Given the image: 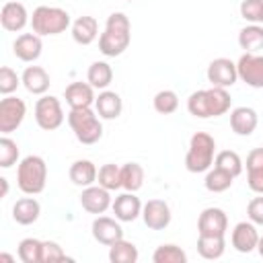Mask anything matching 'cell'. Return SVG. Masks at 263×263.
<instances>
[{
  "label": "cell",
  "mask_w": 263,
  "mask_h": 263,
  "mask_svg": "<svg viewBox=\"0 0 263 263\" xmlns=\"http://www.w3.org/2000/svg\"><path fill=\"white\" fill-rule=\"evenodd\" d=\"M232 99L228 88L222 86H210L203 90H195L187 99V111L197 119H210L220 117L230 111Z\"/></svg>",
  "instance_id": "cell-1"
},
{
  "label": "cell",
  "mask_w": 263,
  "mask_h": 263,
  "mask_svg": "<svg viewBox=\"0 0 263 263\" xmlns=\"http://www.w3.org/2000/svg\"><path fill=\"white\" fill-rule=\"evenodd\" d=\"M132 41V23L123 12H111L105 23V31L99 37V49L107 58L121 55Z\"/></svg>",
  "instance_id": "cell-2"
},
{
  "label": "cell",
  "mask_w": 263,
  "mask_h": 263,
  "mask_svg": "<svg viewBox=\"0 0 263 263\" xmlns=\"http://www.w3.org/2000/svg\"><path fill=\"white\" fill-rule=\"evenodd\" d=\"M47 183V164L41 156L29 154L18 162L16 185L25 195H37L45 189Z\"/></svg>",
  "instance_id": "cell-3"
},
{
  "label": "cell",
  "mask_w": 263,
  "mask_h": 263,
  "mask_svg": "<svg viewBox=\"0 0 263 263\" xmlns=\"http://www.w3.org/2000/svg\"><path fill=\"white\" fill-rule=\"evenodd\" d=\"M216 158V140L205 132H195L185 154V168L189 173H208Z\"/></svg>",
  "instance_id": "cell-4"
},
{
  "label": "cell",
  "mask_w": 263,
  "mask_h": 263,
  "mask_svg": "<svg viewBox=\"0 0 263 263\" xmlns=\"http://www.w3.org/2000/svg\"><path fill=\"white\" fill-rule=\"evenodd\" d=\"M68 125L74 132L76 140L84 146L97 144L103 136V123L97 111H92L90 107H82V109H70L68 113Z\"/></svg>",
  "instance_id": "cell-5"
},
{
  "label": "cell",
  "mask_w": 263,
  "mask_h": 263,
  "mask_svg": "<svg viewBox=\"0 0 263 263\" xmlns=\"http://www.w3.org/2000/svg\"><path fill=\"white\" fill-rule=\"evenodd\" d=\"M68 27H72L70 14L60 6H37L31 14V29L41 37L60 35Z\"/></svg>",
  "instance_id": "cell-6"
},
{
  "label": "cell",
  "mask_w": 263,
  "mask_h": 263,
  "mask_svg": "<svg viewBox=\"0 0 263 263\" xmlns=\"http://www.w3.org/2000/svg\"><path fill=\"white\" fill-rule=\"evenodd\" d=\"M35 121L41 129L53 132L64 123V109L58 97L51 95H41L35 103Z\"/></svg>",
  "instance_id": "cell-7"
},
{
  "label": "cell",
  "mask_w": 263,
  "mask_h": 263,
  "mask_svg": "<svg viewBox=\"0 0 263 263\" xmlns=\"http://www.w3.org/2000/svg\"><path fill=\"white\" fill-rule=\"evenodd\" d=\"M25 115H27V105H25V101L18 99V97L6 95V97L0 101V132L8 136L10 132H14V129L23 123Z\"/></svg>",
  "instance_id": "cell-8"
},
{
  "label": "cell",
  "mask_w": 263,
  "mask_h": 263,
  "mask_svg": "<svg viewBox=\"0 0 263 263\" xmlns=\"http://www.w3.org/2000/svg\"><path fill=\"white\" fill-rule=\"evenodd\" d=\"M205 76H208V82L212 86L230 88L238 80V70H236V64L230 58H216V60L210 62Z\"/></svg>",
  "instance_id": "cell-9"
},
{
  "label": "cell",
  "mask_w": 263,
  "mask_h": 263,
  "mask_svg": "<svg viewBox=\"0 0 263 263\" xmlns=\"http://www.w3.org/2000/svg\"><path fill=\"white\" fill-rule=\"evenodd\" d=\"M238 78L251 88H263V55L245 51L236 62Z\"/></svg>",
  "instance_id": "cell-10"
},
{
  "label": "cell",
  "mask_w": 263,
  "mask_h": 263,
  "mask_svg": "<svg viewBox=\"0 0 263 263\" xmlns=\"http://www.w3.org/2000/svg\"><path fill=\"white\" fill-rule=\"evenodd\" d=\"M80 205L82 210H86L88 214H105L111 205H113V197H111V191L101 187V185H88V187H82V193H80Z\"/></svg>",
  "instance_id": "cell-11"
},
{
  "label": "cell",
  "mask_w": 263,
  "mask_h": 263,
  "mask_svg": "<svg viewBox=\"0 0 263 263\" xmlns=\"http://www.w3.org/2000/svg\"><path fill=\"white\" fill-rule=\"evenodd\" d=\"M142 220L150 230H164L171 220V205L164 199H148L142 208Z\"/></svg>",
  "instance_id": "cell-12"
},
{
  "label": "cell",
  "mask_w": 263,
  "mask_h": 263,
  "mask_svg": "<svg viewBox=\"0 0 263 263\" xmlns=\"http://www.w3.org/2000/svg\"><path fill=\"white\" fill-rule=\"evenodd\" d=\"M92 238L105 247H111L113 242L123 238V228L119 224L117 218H109V216H97L92 220Z\"/></svg>",
  "instance_id": "cell-13"
},
{
  "label": "cell",
  "mask_w": 263,
  "mask_h": 263,
  "mask_svg": "<svg viewBox=\"0 0 263 263\" xmlns=\"http://www.w3.org/2000/svg\"><path fill=\"white\" fill-rule=\"evenodd\" d=\"M228 230V216L222 208H205L197 218L199 234H218L224 236Z\"/></svg>",
  "instance_id": "cell-14"
},
{
  "label": "cell",
  "mask_w": 263,
  "mask_h": 263,
  "mask_svg": "<svg viewBox=\"0 0 263 263\" xmlns=\"http://www.w3.org/2000/svg\"><path fill=\"white\" fill-rule=\"evenodd\" d=\"M230 242L232 247L238 251V253H253L259 245V232H257V224H253L251 220L249 222H238L234 228H232V234H230Z\"/></svg>",
  "instance_id": "cell-15"
},
{
  "label": "cell",
  "mask_w": 263,
  "mask_h": 263,
  "mask_svg": "<svg viewBox=\"0 0 263 263\" xmlns=\"http://www.w3.org/2000/svg\"><path fill=\"white\" fill-rule=\"evenodd\" d=\"M27 23H31V18H29V12H27L23 2H6L2 6L0 25H2L4 31H10V33L23 31L27 27Z\"/></svg>",
  "instance_id": "cell-16"
},
{
  "label": "cell",
  "mask_w": 263,
  "mask_h": 263,
  "mask_svg": "<svg viewBox=\"0 0 263 263\" xmlns=\"http://www.w3.org/2000/svg\"><path fill=\"white\" fill-rule=\"evenodd\" d=\"M142 201L134 191H125L113 199V214L119 222H134L138 216H142Z\"/></svg>",
  "instance_id": "cell-17"
},
{
  "label": "cell",
  "mask_w": 263,
  "mask_h": 263,
  "mask_svg": "<svg viewBox=\"0 0 263 263\" xmlns=\"http://www.w3.org/2000/svg\"><path fill=\"white\" fill-rule=\"evenodd\" d=\"M43 43H41V35L37 33H21L14 43H12V53L21 60V62H35L41 55Z\"/></svg>",
  "instance_id": "cell-18"
},
{
  "label": "cell",
  "mask_w": 263,
  "mask_h": 263,
  "mask_svg": "<svg viewBox=\"0 0 263 263\" xmlns=\"http://www.w3.org/2000/svg\"><path fill=\"white\" fill-rule=\"evenodd\" d=\"M64 99L70 109H82L95 105V86L88 82H70L64 90Z\"/></svg>",
  "instance_id": "cell-19"
},
{
  "label": "cell",
  "mask_w": 263,
  "mask_h": 263,
  "mask_svg": "<svg viewBox=\"0 0 263 263\" xmlns=\"http://www.w3.org/2000/svg\"><path fill=\"white\" fill-rule=\"evenodd\" d=\"M259 117L251 107H234L230 111V127L236 136H251L257 129Z\"/></svg>",
  "instance_id": "cell-20"
},
{
  "label": "cell",
  "mask_w": 263,
  "mask_h": 263,
  "mask_svg": "<svg viewBox=\"0 0 263 263\" xmlns=\"http://www.w3.org/2000/svg\"><path fill=\"white\" fill-rule=\"evenodd\" d=\"M95 111L101 119H117L123 111V101L115 90H101L95 99Z\"/></svg>",
  "instance_id": "cell-21"
},
{
  "label": "cell",
  "mask_w": 263,
  "mask_h": 263,
  "mask_svg": "<svg viewBox=\"0 0 263 263\" xmlns=\"http://www.w3.org/2000/svg\"><path fill=\"white\" fill-rule=\"evenodd\" d=\"M21 78H23V86H25L31 95H39V97L45 95V92L49 90V84H51L49 74H47L45 68H41V66H27Z\"/></svg>",
  "instance_id": "cell-22"
},
{
  "label": "cell",
  "mask_w": 263,
  "mask_h": 263,
  "mask_svg": "<svg viewBox=\"0 0 263 263\" xmlns=\"http://www.w3.org/2000/svg\"><path fill=\"white\" fill-rule=\"evenodd\" d=\"M39 216H41V205L35 197H21L12 205V220L21 226L35 224L39 220Z\"/></svg>",
  "instance_id": "cell-23"
},
{
  "label": "cell",
  "mask_w": 263,
  "mask_h": 263,
  "mask_svg": "<svg viewBox=\"0 0 263 263\" xmlns=\"http://www.w3.org/2000/svg\"><path fill=\"white\" fill-rule=\"evenodd\" d=\"M70 29H72V39L78 45H90L99 37V23L95 16H88V14L78 16Z\"/></svg>",
  "instance_id": "cell-24"
},
{
  "label": "cell",
  "mask_w": 263,
  "mask_h": 263,
  "mask_svg": "<svg viewBox=\"0 0 263 263\" xmlns=\"http://www.w3.org/2000/svg\"><path fill=\"white\" fill-rule=\"evenodd\" d=\"M68 175H70V181H72L74 185H78V187H88V185H95V183H97L99 171H97V166H95L92 160L80 158V160H74V162H72Z\"/></svg>",
  "instance_id": "cell-25"
},
{
  "label": "cell",
  "mask_w": 263,
  "mask_h": 263,
  "mask_svg": "<svg viewBox=\"0 0 263 263\" xmlns=\"http://www.w3.org/2000/svg\"><path fill=\"white\" fill-rule=\"evenodd\" d=\"M238 45L240 49L249 53H257L263 49V25L261 23H251L238 31Z\"/></svg>",
  "instance_id": "cell-26"
},
{
  "label": "cell",
  "mask_w": 263,
  "mask_h": 263,
  "mask_svg": "<svg viewBox=\"0 0 263 263\" xmlns=\"http://www.w3.org/2000/svg\"><path fill=\"white\" fill-rule=\"evenodd\" d=\"M226 251V240L224 236H218V234H199L197 238V253L203 257V259H220Z\"/></svg>",
  "instance_id": "cell-27"
},
{
  "label": "cell",
  "mask_w": 263,
  "mask_h": 263,
  "mask_svg": "<svg viewBox=\"0 0 263 263\" xmlns=\"http://www.w3.org/2000/svg\"><path fill=\"white\" fill-rule=\"evenodd\" d=\"M86 82L99 90H105L113 82V68L107 62H92L86 72Z\"/></svg>",
  "instance_id": "cell-28"
},
{
  "label": "cell",
  "mask_w": 263,
  "mask_h": 263,
  "mask_svg": "<svg viewBox=\"0 0 263 263\" xmlns=\"http://www.w3.org/2000/svg\"><path fill=\"white\" fill-rule=\"evenodd\" d=\"M144 168L138 162H125L121 166V189L125 191H140L144 185Z\"/></svg>",
  "instance_id": "cell-29"
},
{
  "label": "cell",
  "mask_w": 263,
  "mask_h": 263,
  "mask_svg": "<svg viewBox=\"0 0 263 263\" xmlns=\"http://www.w3.org/2000/svg\"><path fill=\"white\" fill-rule=\"evenodd\" d=\"M138 257H140L138 247L125 238H121L109 247V261L111 263H136Z\"/></svg>",
  "instance_id": "cell-30"
},
{
  "label": "cell",
  "mask_w": 263,
  "mask_h": 263,
  "mask_svg": "<svg viewBox=\"0 0 263 263\" xmlns=\"http://www.w3.org/2000/svg\"><path fill=\"white\" fill-rule=\"evenodd\" d=\"M232 181H234V177H232L230 173H226V171L214 166V168H210V171L205 173L203 185H205V189L212 191V193H222V191H226V189L232 187Z\"/></svg>",
  "instance_id": "cell-31"
},
{
  "label": "cell",
  "mask_w": 263,
  "mask_h": 263,
  "mask_svg": "<svg viewBox=\"0 0 263 263\" xmlns=\"http://www.w3.org/2000/svg\"><path fill=\"white\" fill-rule=\"evenodd\" d=\"M214 166H218V168L230 173L232 177H238V175L242 173V166H245V164H242V158L238 156V152H234V150H222V152L216 154Z\"/></svg>",
  "instance_id": "cell-32"
},
{
  "label": "cell",
  "mask_w": 263,
  "mask_h": 263,
  "mask_svg": "<svg viewBox=\"0 0 263 263\" xmlns=\"http://www.w3.org/2000/svg\"><path fill=\"white\" fill-rule=\"evenodd\" d=\"M97 181L101 187L109 189V191H117L121 189V166L113 164V162H107L99 168V175H97Z\"/></svg>",
  "instance_id": "cell-33"
},
{
  "label": "cell",
  "mask_w": 263,
  "mask_h": 263,
  "mask_svg": "<svg viewBox=\"0 0 263 263\" xmlns=\"http://www.w3.org/2000/svg\"><path fill=\"white\" fill-rule=\"evenodd\" d=\"M154 263H187V253L177 245H160L152 253Z\"/></svg>",
  "instance_id": "cell-34"
},
{
  "label": "cell",
  "mask_w": 263,
  "mask_h": 263,
  "mask_svg": "<svg viewBox=\"0 0 263 263\" xmlns=\"http://www.w3.org/2000/svg\"><path fill=\"white\" fill-rule=\"evenodd\" d=\"M152 105H154V111L160 113V115H171L179 109V97L175 90L171 88H164V90H158L152 99Z\"/></svg>",
  "instance_id": "cell-35"
},
{
  "label": "cell",
  "mask_w": 263,
  "mask_h": 263,
  "mask_svg": "<svg viewBox=\"0 0 263 263\" xmlns=\"http://www.w3.org/2000/svg\"><path fill=\"white\" fill-rule=\"evenodd\" d=\"M43 240L39 238H23L18 242V259L23 263H41Z\"/></svg>",
  "instance_id": "cell-36"
},
{
  "label": "cell",
  "mask_w": 263,
  "mask_h": 263,
  "mask_svg": "<svg viewBox=\"0 0 263 263\" xmlns=\"http://www.w3.org/2000/svg\"><path fill=\"white\" fill-rule=\"evenodd\" d=\"M16 160H18V144L4 134L0 138V166L10 168Z\"/></svg>",
  "instance_id": "cell-37"
},
{
  "label": "cell",
  "mask_w": 263,
  "mask_h": 263,
  "mask_svg": "<svg viewBox=\"0 0 263 263\" xmlns=\"http://www.w3.org/2000/svg\"><path fill=\"white\" fill-rule=\"evenodd\" d=\"M21 82H23V78H21L10 66H2V68H0V92H2L4 97L10 95V92H14Z\"/></svg>",
  "instance_id": "cell-38"
},
{
  "label": "cell",
  "mask_w": 263,
  "mask_h": 263,
  "mask_svg": "<svg viewBox=\"0 0 263 263\" xmlns=\"http://www.w3.org/2000/svg\"><path fill=\"white\" fill-rule=\"evenodd\" d=\"M240 16L249 23H261L263 18V0H242L240 2Z\"/></svg>",
  "instance_id": "cell-39"
},
{
  "label": "cell",
  "mask_w": 263,
  "mask_h": 263,
  "mask_svg": "<svg viewBox=\"0 0 263 263\" xmlns=\"http://www.w3.org/2000/svg\"><path fill=\"white\" fill-rule=\"evenodd\" d=\"M66 253L55 240H43V251H41V263H55L64 261Z\"/></svg>",
  "instance_id": "cell-40"
},
{
  "label": "cell",
  "mask_w": 263,
  "mask_h": 263,
  "mask_svg": "<svg viewBox=\"0 0 263 263\" xmlns=\"http://www.w3.org/2000/svg\"><path fill=\"white\" fill-rule=\"evenodd\" d=\"M247 216H249V220H251L253 224L263 226V195L253 197V199L249 201V205H247Z\"/></svg>",
  "instance_id": "cell-41"
},
{
  "label": "cell",
  "mask_w": 263,
  "mask_h": 263,
  "mask_svg": "<svg viewBox=\"0 0 263 263\" xmlns=\"http://www.w3.org/2000/svg\"><path fill=\"white\" fill-rule=\"evenodd\" d=\"M247 183H249V189L263 195V168H253V171H247Z\"/></svg>",
  "instance_id": "cell-42"
},
{
  "label": "cell",
  "mask_w": 263,
  "mask_h": 263,
  "mask_svg": "<svg viewBox=\"0 0 263 263\" xmlns=\"http://www.w3.org/2000/svg\"><path fill=\"white\" fill-rule=\"evenodd\" d=\"M263 168V148H253L247 156V171Z\"/></svg>",
  "instance_id": "cell-43"
},
{
  "label": "cell",
  "mask_w": 263,
  "mask_h": 263,
  "mask_svg": "<svg viewBox=\"0 0 263 263\" xmlns=\"http://www.w3.org/2000/svg\"><path fill=\"white\" fill-rule=\"evenodd\" d=\"M0 185H2V197H6L8 195V179L0 177Z\"/></svg>",
  "instance_id": "cell-44"
},
{
  "label": "cell",
  "mask_w": 263,
  "mask_h": 263,
  "mask_svg": "<svg viewBox=\"0 0 263 263\" xmlns=\"http://www.w3.org/2000/svg\"><path fill=\"white\" fill-rule=\"evenodd\" d=\"M0 261H8L10 263V261H14V257H10L8 253H0Z\"/></svg>",
  "instance_id": "cell-45"
},
{
  "label": "cell",
  "mask_w": 263,
  "mask_h": 263,
  "mask_svg": "<svg viewBox=\"0 0 263 263\" xmlns=\"http://www.w3.org/2000/svg\"><path fill=\"white\" fill-rule=\"evenodd\" d=\"M257 251H259V255L263 257V236H259V245H257Z\"/></svg>",
  "instance_id": "cell-46"
},
{
  "label": "cell",
  "mask_w": 263,
  "mask_h": 263,
  "mask_svg": "<svg viewBox=\"0 0 263 263\" xmlns=\"http://www.w3.org/2000/svg\"><path fill=\"white\" fill-rule=\"evenodd\" d=\"M261 25H263V18H261Z\"/></svg>",
  "instance_id": "cell-47"
},
{
  "label": "cell",
  "mask_w": 263,
  "mask_h": 263,
  "mask_svg": "<svg viewBox=\"0 0 263 263\" xmlns=\"http://www.w3.org/2000/svg\"><path fill=\"white\" fill-rule=\"evenodd\" d=\"M129 2H132V0H129Z\"/></svg>",
  "instance_id": "cell-48"
}]
</instances>
